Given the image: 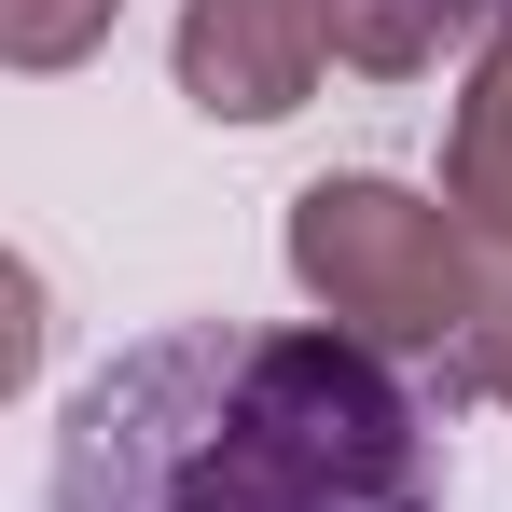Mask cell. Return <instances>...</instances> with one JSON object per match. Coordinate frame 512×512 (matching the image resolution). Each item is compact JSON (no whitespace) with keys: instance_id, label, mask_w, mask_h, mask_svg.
Wrapping results in <instances>:
<instances>
[{"instance_id":"5","label":"cell","mask_w":512,"mask_h":512,"mask_svg":"<svg viewBox=\"0 0 512 512\" xmlns=\"http://www.w3.org/2000/svg\"><path fill=\"white\" fill-rule=\"evenodd\" d=\"M512 0H333V70L360 84H429L443 56H485Z\"/></svg>"},{"instance_id":"1","label":"cell","mask_w":512,"mask_h":512,"mask_svg":"<svg viewBox=\"0 0 512 512\" xmlns=\"http://www.w3.org/2000/svg\"><path fill=\"white\" fill-rule=\"evenodd\" d=\"M42 512H429V402L333 319H167L70 388Z\"/></svg>"},{"instance_id":"2","label":"cell","mask_w":512,"mask_h":512,"mask_svg":"<svg viewBox=\"0 0 512 512\" xmlns=\"http://www.w3.org/2000/svg\"><path fill=\"white\" fill-rule=\"evenodd\" d=\"M277 250H291V291L346 346L443 360V388H457V360H471V333H485V305H499V277H512L457 222V194H416V180H388V167H319L291 194Z\"/></svg>"},{"instance_id":"3","label":"cell","mask_w":512,"mask_h":512,"mask_svg":"<svg viewBox=\"0 0 512 512\" xmlns=\"http://www.w3.org/2000/svg\"><path fill=\"white\" fill-rule=\"evenodd\" d=\"M167 70L208 125H291L333 70V0H180Z\"/></svg>"},{"instance_id":"4","label":"cell","mask_w":512,"mask_h":512,"mask_svg":"<svg viewBox=\"0 0 512 512\" xmlns=\"http://www.w3.org/2000/svg\"><path fill=\"white\" fill-rule=\"evenodd\" d=\"M443 194H457V222L512 250V14L485 28V56H471V84H457V125H443Z\"/></svg>"},{"instance_id":"6","label":"cell","mask_w":512,"mask_h":512,"mask_svg":"<svg viewBox=\"0 0 512 512\" xmlns=\"http://www.w3.org/2000/svg\"><path fill=\"white\" fill-rule=\"evenodd\" d=\"M111 28H125V0H0V70L56 84V70H84Z\"/></svg>"},{"instance_id":"7","label":"cell","mask_w":512,"mask_h":512,"mask_svg":"<svg viewBox=\"0 0 512 512\" xmlns=\"http://www.w3.org/2000/svg\"><path fill=\"white\" fill-rule=\"evenodd\" d=\"M457 388L471 402H512V277H499V305H485V333H471V360H457Z\"/></svg>"}]
</instances>
